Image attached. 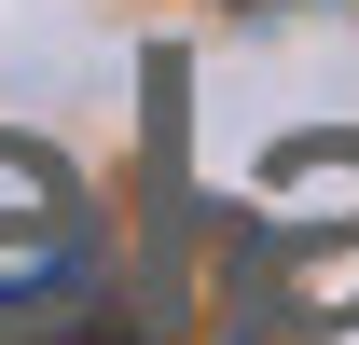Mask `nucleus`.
<instances>
[{"label":"nucleus","instance_id":"1","mask_svg":"<svg viewBox=\"0 0 359 345\" xmlns=\"http://www.w3.org/2000/svg\"><path fill=\"white\" fill-rule=\"evenodd\" d=\"M111 290V221L83 166L42 138H0V345L14 332H83Z\"/></svg>","mask_w":359,"mask_h":345},{"label":"nucleus","instance_id":"2","mask_svg":"<svg viewBox=\"0 0 359 345\" xmlns=\"http://www.w3.org/2000/svg\"><path fill=\"white\" fill-rule=\"evenodd\" d=\"M14 345H83V332H14Z\"/></svg>","mask_w":359,"mask_h":345}]
</instances>
